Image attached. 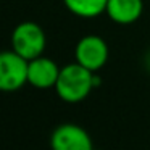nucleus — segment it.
Instances as JSON below:
<instances>
[{"label": "nucleus", "mask_w": 150, "mask_h": 150, "mask_svg": "<svg viewBox=\"0 0 150 150\" xmlns=\"http://www.w3.org/2000/svg\"><path fill=\"white\" fill-rule=\"evenodd\" d=\"M52 150H94V142L82 126L74 123L60 124L50 136Z\"/></svg>", "instance_id": "nucleus-5"}, {"label": "nucleus", "mask_w": 150, "mask_h": 150, "mask_svg": "<svg viewBox=\"0 0 150 150\" xmlns=\"http://www.w3.org/2000/svg\"><path fill=\"white\" fill-rule=\"evenodd\" d=\"M105 13L116 24H132L142 16V0H108Z\"/></svg>", "instance_id": "nucleus-7"}, {"label": "nucleus", "mask_w": 150, "mask_h": 150, "mask_svg": "<svg viewBox=\"0 0 150 150\" xmlns=\"http://www.w3.org/2000/svg\"><path fill=\"white\" fill-rule=\"evenodd\" d=\"M28 65L13 49L0 52V92H15L28 84Z\"/></svg>", "instance_id": "nucleus-3"}, {"label": "nucleus", "mask_w": 150, "mask_h": 150, "mask_svg": "<svg viewBox=\"0 0 150 150\" xmlns=\"http://www.w3.org/2000/svg\"><path fill=\"white\" fill-rule=\"evenodd\" d=\"M74 58L79 65L97 73L108 62V45L100 36H84L78 40L74 47Z\"/></svg>", "instance_id": "nucleus-4"}, {"label": "nucleus", "mask_w": 150, "mask_h": 150, "mask_svg": "<svg viewBox=\"0 0 150 150\" xmlns=\"http://www.w3.org/2000/svg\"><path fill=\"white\" fill-rule=\"evenodd\" d=\"M63 4L79 18H97L105 13L108 0H63Z\"/></svg>", "instance_id": "nucleus-8"}, {"label": "nucleus", "mask_w": 150, "mask_h": 150, "mask_svg": "<svg viewBox=\"0 0 150 150\" xmlns=\"http://www.w3.org/2000/svg\"><path fill=\"white\" fill-rule=\"evenodd\" d=\"M95 87V73L79 65L78 62L62 66L57 79V95L66 103H78L84 100Z\"/></svg>", "instance_id": "nucleus-1"}, {"label": "nucleus", "mask_w": 150, "mask_h": 150, "mask_svg": "<svg viewBox=\"0 0 150 150\" xmlns=\"http://www.w3.org/2000/svg\"><path fill=\"white\" fill-rule=\"evenodd\" d=\"M60 66L52 58L40 55L31 60L28 65V84L36 89H50L55 87L57 79L60 76Z\"/></svg>", "instance_id": "nucleus-6"}, {"label": "nucleus", "mask_w": 150, "mask_h": 150, "mask_svg": "<svg viewBox=\"0 0 150 150\" xmlns=\"http://www.w3.org/2000/svg\"><path fill=\"white\" fill-rule=\"evenodd\" d=\"M45 47V33L34 21H23L11 33V49L28 62L44 55Z\"/></svg>", "instance_id": "nucleus-2"}]
</instances>
